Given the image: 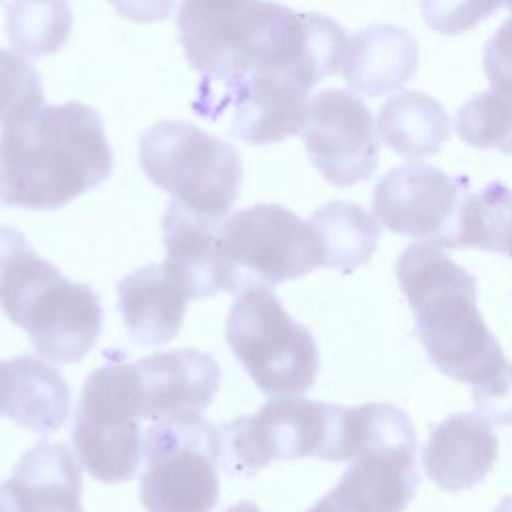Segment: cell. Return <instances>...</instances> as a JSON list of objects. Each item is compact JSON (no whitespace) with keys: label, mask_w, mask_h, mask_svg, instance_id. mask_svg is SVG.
<instances>
[{"label":"cell","mask_w":512,"mask_h":512,"mask_svg":"<svg viewBox=\"0 0 512 512\" xmlns=\"http://www.w3.org/2000/svg\"><path fill=\"white\" fill-rule=\"evenodd\" d=\"M178 40L200 74L194 110L216 120L254 78H290L312 90L340 70L346 32L330 16L272 0H182Z\"/></svg>","instance_id":"1"},{"label":"cell","mask_w":512,"mask_h":512,"mask_svg":"<svg viewBox=\"0 0 512 512\" xmlns=\"http://www.w3.org/2000/svg\"><path fill=\"white\" fill-rule=\"evenodd\" d=\"M0 366H2V360H0ZM0 416H2V412H0Z\"/></svg>","instance_id":"39"},{"label":"cell","mask_w":512,"mask_h":512,"mask_svg":"<svg viewBox=\"0 0 512 512\" xmlns=\"http://www.w3.org/2000/svg\"><path fill=\"white\" fill-rule=\"evenodd\" d=\"M396 278L416 336L442 374L478 386L508 362L476 306V278L440 246L410 244L396 262Z\"/></svg>","instance_id":"3"},{"label":"cell","mask_w":512,"mask_h":512,"mask_svg":"<svg viewBox=\"0 0 512 512\" xmlns=\"http://www.w3.org/2000/svg\"><path fill=\"white\" fill-rule=\"evenodd\" d=\"M418 70V42L396 24H372L356 32L342 58L346 84L364 96L398 92Z\"/></svg>","instance_id":"16"},{"label":"cell","mask_w":512,"mask_h":512,"mask_svg":"<svg viewBox=\"0 0 512 512\" xmlns=\"http://www.w3.org/2000/svg\"><path fill=\"white\" fill-rule=\"evenodd\" d=\"M478 414L498 426L512 424V364L506 362L494 376L472 386Z\"/></svg>","instance_id":"29"},{"label":"cell","mask_w":512,"mask_h":512,"mask_svg":"<svg viewBox=\"0 0 512 512\" xmlns=\"http://www.w3.org/2000/svg\"><path fill=\"white\" fill-rule=\"evenodd\" d=\"M308 92L290 78L250 80L230 106V134L254 146L300 134L308 114Z\"/></svg>","instance_id":"20"},{"label":"cell","mask_w":512,"mask_h":512,"mask_svg":"<svg viewBox=\"0 0 512 512\" xmlns=\"http://www.w3.org/2000/svg\"><path fill=\"white\" fill-rule=\"evenodd\" d=\"M482 66L492 90L512 96V16L486 42Z\"/></svg>","instance_id":"30"},{"label":"cell","mask_w":512,"mask_h":512,"mask_svg":"<svg viewBox=\"0 0 512 512\" xmlns=\"http://www.w3.org/2000/svg\"><path fill=\"white\" fill-rule=\"evenodd\" d=\"M142 458L140 500L146 512L214 510L220 438L202 414L152 420L142 436Z\"/></svg>","instance_id":"9"},{"label":"cell","mask_w":512,"mask_h":512,"mask_svg":"<svg viewBox=\"0 0 512 512\" xmlns=\"http://www.w3.org/2000/svg\"><path fill=\"white\" fill-rule=\"evenodd\" d=\"M320 246V266L350 274L366 264L380 240V222L356 202L334 200L308 220Z\"/></svg>","instance_id":"23"},{"label":"cell","mask_w":512,"mask_h":512,"mask_svg":"<svg viewBox=\"0 0 512 512\" xmlns=\"http://www.w3.org/2000/svg\"><path fill=\"white\" fill-rule=\"evenodd\" d=\"M72 450L64 442L40 440L18 460L10 480L34 512L82 508V478Z\"/></svg>","instance_id":"22"},{"label":"cell","mask_w":512,"mask_h":512,"mask_svg":"<svg viewBox=\"0 0 512 512\" xmlns=\"http://www.w3.org/2000/svg\"><path fill=\"white\" fill-rule=\"evenodd\" d=\"M100 114L82 102L44 104L0 130V204L56 210L112 174Z\"/></svg>","instance_id":"2"},{"label":"cell","mask_w":512,"mask_h":512,"mask_svg":"<svg viewBox=\"0 0 512 512\" xmlns=\"http://www.w3.org/2000/svg\"><path fill=\"white\" fill-rule=\"evenodd\" d=\"M500 6H504V0H420L426 26L450 36L472 30Z\"/></svg>","instance_id":"28"},{"label":"cell","mask_w":512,"mask_h":512,"mask_svg":"<svg viewBox=\"0 0 512 512\" xmlns=\"http://www.w3.org/2000/svg\"><path fill=\"white\" fill-rule=\"evenodd\" d=\"M114 10L140 24H150V22H162L170 16L174 0H108Z\"/></svg>","instance_id":"31"},{"label":"cell","mask_w":512,"mask_h":512,"mask_svg":"<svg viewBox=\"0 0 512 512\" xmlns=\"http://www.w3.org/2000/svg\"><path fill=\"white\" fill-rule=\"evenodd\" d=\"M0 512H34L12 480L0 482Z\"/></svg>","instance_id":"32"},{"label":"cell","mask_w":512,"mask_h":512,"mask_svg":"<svg viewBox=\"0 0 512 512\" xmlns=\"http://www.w3.org/2000/svg\"><path fill=\"white\" fill-rule=\"evenodd\" d=\"M142 400L132 362L108 360L86 378L72 444L82 468L106 484L128 482L142 460Z\"/></svg>","instance_id":"10"},{"label":"cell","mask_w":512,"mask_h":512,"mask_svg":"<svg viewBox=\"0 0 512 512\" xmlns=\"http://www.w3.org/2000/svg\"><path fill=\"white\" fill-rule=\"evenodd\" d=\"M142 416L158 420L164 416L202 414L220 384L218 362L196 348H174L154 352L132 362Z\"/></svg>","instance_id":"13"},{"label":"cell","mask_w":512,"mask_h":512,"mask_svg":"<svg viewBox=\"0 0 512 512\" xmlns=\"http://www.w3.org/2000/svg\"><path fill=\"white\" fill-rule=\"evenodd\" d=\"M70 388L62 374L34 356L2 360L0 412L14 422L50 434L62 428L70 416Z\"/></svg>","instance_id":"17"},{"label":"cell","mask_w":512,"mask_h":512,"mask_svg":"<svg viewBox=\"0 0 512 512\" xmlns=\"http://www.w3.org/2000/svg\"><path fill=\"white\" fill-rule=\"evenodd\" d=\"M44 106L42 80L20 54L0 48V124H14Z\"/></svg>","instance_id":"27"},{"label":"cell","mask_w":512,"mask_h":512,"mask_svg":"<svg viewBox=\"0 0 512 512\" xmlns=\"http://www.w3.org/2000/svg\"><path fill=\"white\" fill-rule=\"evenodd\" d=\"M224 218H212L168 202L162 218L166 270L180 282L190 300L220 290L218 228Z\"/></svg>","instance_id":"19"},{"label":"cell","mask_w":512,"mask_h":512,"mask_svg":"<svg viewBox=\"0 0 512 512\" xmlns=\"http://www.w3.org/2000/svg\"><path fill=\"white\" fill-rule=\"evenodd\" d=\"M512 222V190L502 182H488L478 192H468L462 200L454 250L480 248L500 252Z\"/></svg>","instance_id":"25"},{"label":"cell","mask_w":512,"mask_h":512,"mask_svg":"<svg viewBox=\"0 0 512 512\" xmlns=\"http://www.w3.org/2000/svg\"><path fill=\"white\" fill-rule=\"evenodd\" d=\"M188 302L186 290L164 264L142 266L118 282V308L140 346L170 342L182 326Z\"/></svg>","instance_id":"18"},{"label":"cell","mask_w":512,"mask_h":512,"mask_svg":"<svg viewBox=\"0 0 512 512\" xmlns=\"http://www.w3.org/2000/svg\"><path fill=\"white\" fill-rule=\"evenodd\" d=\"M302 140L312 166L334 186L374 176L380 144L368 106L352 92L326 88L308 102Z\"/></svg>","instance_id":"12"},{"label":"cell","mask_w":512,"mask_h":512,"mask_svg":"<svg viewBox=\"0 0 512 512\" xmlns=\"http://www.w3.org/2000/svg\"><path fill=\"white\" fill-rule=\"evenodd\" d=\"M226 340L252 382L268 396H294L316 382L320 356L312 332L294 322L268 288H250L232 304Z\"/></svg>","instance_id":"8"},{"label":"cell","mask_w":512,"mask_h":512,"mask_svg":"<svg viewBox=\"0 0 512 512\" xmlns=\"http://www.w3.org/2000/svg\"><path fill=\"white\" fill-rule=\"evenodd\" d=\"M224 512H260V508H258L254 502L242 500V502H238V504L230 506V508H228V510H224Z\"/></svg>","instance_id":"34"},{"label":"cell","mask_w":512,"mask_h":512,"mask_svg":"<svg viewBox=\"0 0 512 512\" xmlns=\"http://www.w3.org/2000/svg\"><path fill=\"white\" fill-rule=\"evenodd\" d=\"M320 266L310 222L278 204H254L226 216L218 228L220 290L242 294L296 280Z\"/></svg>","instance_id":"7"},{"label":"cell","mask_w":512,"mask_h":512,"mask_svg":"<svg viewBox=\"0 0 512 512\" xmlns=\"http://www.w3.org/2000/svg\"><path fill=\"white\" fill-rule=\"evenodd\" d=\"M470 180L424 162L388 170L376 184L372 210L390 232L454 248L456 220Z\"/></svg>","instance_id":"11"},{"label":"cell","mask_w":512,"mask_h":512,"mask_svg":"<svg viewBox=\"0 0 512 512\" xmlns=\"http://www.w3.org/2000/svg\"><path fill=\"white\" fill-rule=\"evenodd\" d=\"M144 174L184 208L226 218L242 184V160L226 140L186 120H160L138 142Z\"/></svg>","instance_id":"6"},{"label":"cell","mask_w":512,"mask_h":512,"mask_svg":"<svg viewBox=\"0 0 512 512\" xmlns=\"http://www.w3.org/2000/svg\"><path fill=\"white\" fill-rule=\"evenodd\" d=\"M502 254H506V256L512 258V222H510V228H508V234H506V240H504Z\"/></svg>","instance_id":"36"},{"label":"cell","mask_w":512,"mask_h":512,"mask_svg":"<svg viewBox=\"0 0 512 512\" xmlns=\"http://www.w3.org/2000/svg\"><path fill=\"white\" fill-rule=\"evenodd\" d=\"M10 46L22 58L56 54L72 30L68 0H10L4 20Z\"/></svg>","instance_id":"24"},{"label":"cell","mask_w":512,"mask_h":512,"mask_svg":"<svg viewBox=\"0 0 512 512\" xmlns=\"http://www.w3.org/2000/svg\"><path fill=\"white\" fill-rule=\"evenodd\" d=\"M50 512H84V510L76 508V510H50Z\"/></svg>","instance_id":"37"},{"label":"cell","mask_w":512,"mask_h":512,"mask_svg":"<svg viewBox=\"0 0 512 512\" xmlns=\"http://www.w3.org/2000/svg\"><path fill=\"white\" fill-rule=\"evenodd\" d=\"M456 132L472 148L512 154V96L490 88L468 98L456 114Z\"/></svg>","instance_id":"26"},{"label":"cell","mask_w":512,"mask_h":512,"mask_svg":"<svg viewBox=\"0 0 512 512\" xmlns=\"http://www.w3.org/2000/svg\"><path fill=\"white\" fill-rule=\"evenodd\" d=\"M380 140L408 160L436 154L450 138V118L444 106L418 90L394 94L378 112Z\"/></svg>","instance_id":"21"},{"label":"cell","mask_w":512,"mask_h":512,"mask_svg":"<svg viewBox=\"0 0 512 512\" xmlns=\"http://www.w3.org/2000/svg\"><path fill=\"white\" fill-rule=\"evenodd\" d=\"M498 438L490 422L476 412L442 420L422 452L426 476L442 490L460 492L480 484L496 464Z\"/></svg>","instance_id":"15"},{"label":"cell","mask_w":512,"mask_h":512,"mask_svg":"<svg viewBox=\"0 0 512 512\" xmlns=\"http://www.w3.org/2000/svg\"><path fill=\"white\" fill-rule=\"evenodd\" d=\"M504 6H506L508 10H512V0H504Z\"/></svg>","instance_id":"38"},{"label":"cell","mask_w":512,"mask_h":512,"mask_svg":"<svg viewBox=\"0 0 512 512\" xmlns=\"http://www.w3.org/2000/svg\"><path fill=\"white\" fill-rule=\"evenodd\" d=\"M418 442L358 454L328 492L342 512H404L416 494Z\"/></svg>","instance_id":"14"},{"label":"cell","mask_w":512,"mask_h":512,"mask_svg":"<svg viewBox=\"0 0 512 512\" xmlns=\"http://www.w3.org/2000/svg\"><path fill=\"white\" fill-rule=\"evenodd\" d=\"M0 308L26 330L42 358L58 364L80 362L104 318L98 294L62 276L12 226H0Z\"/></svg>","instance_id":"4"},{"label":"cell","mask_w":512,"mask_h":512,"mask_svg":"<svg viewBox=\"0 0 512 512\" xmlns=\"http://www.w3.org/2000/svg\"><path fill=\"white\" fill-rule=\"evenodd\" d=\"M346 416V406L280 396L252 416L218 426L220 464L228 474L252 476L276 460L346 462Z\"/></svg>","instance_id":"5"},{"label":"cell","mask_w":512,"mask_h":512,"mask_svg":"<svg viewBox=\"0 0 512 512\" xmlns=\"http://www.w3.org/2000/svg\"><path fill=\"white\" fill-rule=\"evenodd\" d=\"M492 512H512V496H506L500 500V504Z\"/></svg>","instance_id":"35"},{"label":"cell","mask_w":512,"mask_h":512,"mask_svg":"<svg viewBox=\"0 0 512 512\" xmlns=\"http://www.w3.org/2000/svg\"><path fill=\"white\" fill-rule=\"evenodd\" d=\"M306 512H342L332 500H330V496L326 494V496H322L310 510H306Z\"/></svg>","instance_id":"33"}]
</instances>
